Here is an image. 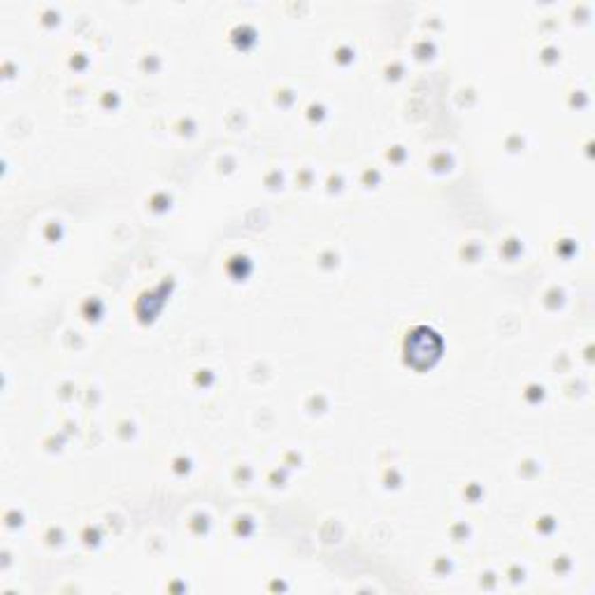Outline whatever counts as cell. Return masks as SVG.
<instances>
[{
	"label": "cell",
	"instance_id": "cell-1",
	"mask_svg": "<svg viewBox=\"0 0 595 595\" xmlns=\"http://www.w3.org/2000/svg\"><path fill=\"white\" fill-rule=\"evenodd\" d=\"M440 347H442V342L435 333L428 331V328H419L407 338V358H411L414 365H419V358H424L421 365H430L440 356Z\"/></svg>",
	"mask_w": 595,
	"mask_h": 595
}]
</instances>
